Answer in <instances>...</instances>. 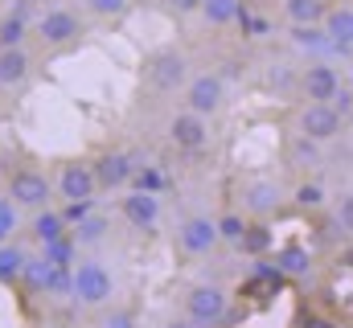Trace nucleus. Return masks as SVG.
<instances>
[{"instance_id": "f257e3e1", "label": "nucleus", "mask_w": 353, "mask_h": 328, "mask_svg": "<svg viewBox=\"0 0 353 328\" xmlns=\"http://www.w3.org/2000/svg\"><path fill=\"white\" fill-rule=\"evenodd\" d=\"M144 82H148L152 90H161V94L185 90V82H189V58H185L181 50H157V54H148V62H144Z\"/></svg>"}, {"instance_id": "f03ea898", "label": "nucleus", "mask_w": 353, "mask_h": 328, "mask_svg": "<svg viewBox=\"0 0 353 328\" xmlns=\"http://www.w3.org/2000/svg\"><path fill=\"white\" fill-rule=\"evenodd\" d=\"M185 312L197 328H218L230 312V296L214 283H197L189 296H185Z\"/></svg>"}, {"instance_id": "7ed1b4c3", "label": "nucleus", "mask_w": 353, "mask_h": 328, "mask_svg": "<svg viewBox=\"0 0 353 328\" xmlns=\"http://www.w3.org/2000/svg\"><path fill=\"white\" fill-rule=\"evenodd\" d=\"M70 296L79 304H87V308L107 304L111 300V275H107V267H99V263H74V271H70Z\"/></svg>"}, {"instance_id": "20e7f679", "label": "nucleus", "mask_w": 353, "mask_h": 328, "mask_svg": "<svg viewBox=\"0 0 353 328\" xmlns=\"http://www.w3.org/2000/svg\"><path fill=\"white\" fill-rule=\"evenodd\" d=\"M83 33H87V29H83L79 12H70V8H46V12L37 17V37H41V45H50V50L74 45Z\"/></svg>"}, {"instance_id": "39448f33", "label": "nucleus", "mask_w": 353, "mask_h": 328, "mask_svg": "<svg viewBox=\"0 0 353 328\" xmlns=\"http://www.w3.org/2000/svg\"><path fill=\"white\" fill-rule=\"evenodd\" d=\"M50 193H54V185H50L41 172H33V168H17V172L8 176V197H12L21 209H46V205H50Z\"/></svg>"}, {"instance_id": "423d86ee", "label": "nucleus", "mask_w": 353, "mask_h": 328, "mask_svg": "<svg viewBox=\"0 0 353 328\" xmlns=\"http://www.w3.org/2000/svg\"><path fill=\"white\" fill-rule=\"evenodd\" d=\"M222 99H226V86H222V74H193L185 82V107L197 111V115H214L222 111Z\"/></svg>"}, {"instance_id": "0eeeda50", "label": "nucleus", "mask_w": 353, "mask_h": 328, "mask_svg": "<svg viewBox=\"0 0 353 328\" xmlns=\"http://www.w3.org/2000/svg\"><path fill=\"white\" fill-rule=\"evenodd\" d=\"M341 115H337V107L333 103H304V111H300V136H308V140H316V144H325V140H333L337 132H341Z\"/></svg>"}, {"instance_id": "6e6552de", "label": "nucleus", "mask_w": 353, "mask_h": 328, "mask_svg": "<svg viewBox=\"0 0 353 328\" xmlns=\"http://www.w3.org/2000/svg\"><path fill=\"white\" fill-rule=\"evenodd\" d=\"M94 189H99L94 164H83V161L62 164V172H58V193H62L66 201H94Z\"/></svg>"}, {"instance_id": "1a4fd4ad", "label": "nucleus", "mask_w": 353, "mask_h": 328, "mask_svg": "<svg viewBox=\"0 0 353 328\" xmlns=\"http://www.w3.org/2000/svg\"><path fill=\"white\" fill-rule=\"evenodd\" d=\"M169 140H173L176 148H185V152H197L205 140H210V123H205V115H197V111H176L173 119H169Z\"/></svg>"}, {"instance_id": "9d476101", "label": "nucleus", "mask_w": 353, "mask_h": 328, "mask_svg": "<svg viewBox=\"0 0 353 328\" xmlns=\"http://www.w3.org/2000/svg\"><path fill=\"white\" fill-rule=\"evenodd\" d=\"M337 86H341V79H337V70L329 62H308L300 70V90H304L308 103H333Z\"/></svg>"}, {"instance_id": "9b49d317", "label": "nucleus", "mask_w": 353, "mask_h": 328, "mask_svg": "<svg viewBox=\"0 0 353 328\" xmlns=\"http://www.w3.org/2000/svg\"><path fill=\"white\" fill-rule=\"evenodd\" d=\"M288 37H292V45H296L300 54H308V58H316V62H325V58H337V54H341V45L325 33V25H292V29H288Z\"/></svg>"}, {"instance_id": "f8f14e48", "label": "nucleus", "mask_w": 353, "mask_h": 328, "mask_svg": "<svg viewBox=\"0 0 353 328\" xmlns=\"http://www.w3.org/2000/svg\"><path fill=\"white\" fill-rule=\"evenodd\" d=\"M94 176H99V189H123L136 176V164L128 152H103L94 161Z\"/></svg>"}, {"instance_id": "ddd939ff", "label": "nucleus", "mask_w": 353, "mask_h": 328, "mask_svg": "<svg viewBox=\"0 0 353 328\" xmlns=\"http://www.w3.org/2000/svg\"><path fill=\"white\" fill-rule=\"evenodd\" d=\"M123 218H128L136 230H152L157 218H161V197H157V193H144V189L128 193V197H123Z\"/></svg>"}, {"instance_id": "4468645a", "label": "nucleus", "mask_w": 353, "mask_h": 328, "mask_svg": "<svg viewBox=\"0 0 353 328\" xmlns=\"http://www.w3.org/2000/svg\"><path fill=\"white\" fill-rule=\"evenodd\" d=\"M176 238H181V246H185L189 254H210V250L218 246V222H210V218H189V222L176 230Z\"/></svg>"}, {"instance_id": "2eb2a0df", "label": "nucleus", "mask_w": 353, "mask_h": 328, "mask_svg": "<svg viewBox=\"0 0 353 328\" xmlns=\"http://www.w3.org/2000/svg\"><path fill=\"white\" fill-rule=\"evenodd\" d=\"M279 201H283V193H279V185H275V181H255V185H247V189H243V205H247V214H255V218L275 214V209H279Z\"/></svg>"}, {"instance_id": "dca6fc26", "label": "nucleus", "mask_w": 353, "mask_h": 328, "mask_svg": "<svg viewBox=\"0 0 353 328\" xmlns=\"http://www.w3.org/2000/svg\"><path fill=\"white\" fill-rule=\"evenodd\" d=\"M29 54H25V45H4L0 50V86H21V82L29 79Z\"/></svg>"}, {"instance_id": "f3484780", "label": "nucleus", "mask_w": 353, "mask_h": 328, "mask_svg": "<svg viewBox=\"0 0 353 328\" xmlns=\"http://www.w3.org/2000/svg\"><path fill=\"white\" fill-rule=\"evenodd\" d=\"M321 25H325V33H329V37L341 45V54H350V50H353V8H350V4H337V8H329Z\"/></svg>"}, {"instance_id": "a211bd4d", "label": "nucleus", "mask_w": 353, "mask_h": 328, "mask_svg": "<svg viewBox=\"0 0 353 328\" xmlns=\"http://www.w3.org/2000/svg\"><path fill=\"white\" fill-rule=\"evenodd\" d=\"M197 12L205 17V25L226 29V25H234V21L243 17V0H201V8H197Z\"/></svg>"}, {"instance_id": "6ab92c4d", "label": "nucleus", "mask_w": 353, "mask_h": 328, "mask_svg": "<svg viewBox=\"0 0 353 328\" xmlns=\"http://www.w3.org/2000/svg\"><path fill=\"white\" fill-rule=\"evenodd\" d=\"M283 12H288L292 25H321L329 4L325 0H283Z\"/></svg>"}, {"instance_id": "aec40b11", "label": "nucleus", "mask_w": 353, "mask_h": 328, "mask_svg": "<svg viewBox=\"0 0 353 328\" xmlns=\"http://www.w3.org/2000/svg\"><path fill=\"white\" fill-rule=\"evenodd\" d=\"M33 238L41 246L66 238V218H62V214H50V209H37V218H33Z\"/></svg>"}, {"instance_id": "412c9836", "label": "nucleus", "mask_w": 353, "mask_h": 328, "mask_svg": "<svg viewBox=\"0 0 353 328\" xmlns=\"http://www.w3.org/2000/svg\"><path fill=\"white\" fill-rule=\"evenodd\" d=\"M275 267H279L283 275H308L312 258H308V250H304V246H283V250L275 254Z\"/></svg>"}, {"instance_id": "4be33fe9", "label": "nucleus", "mask_w": 353, "mask_h": 328, "mask_svg": "<svg viewBox=\"0 0 353 328\" xmlns=\"http://www.w3.org/2000/svg\"><path fill=\"white\" fill-rule=\"evenodd\" d=\"M288 164H296V168H312V164H321V148H316V140L296 136V140L288 144Z\"/></svg>"}, {"instance_id": "5701e85b", "label": "nucleus", "mask_w": 353, "mask_h": 328, "mask_svg": "<svg viewBox=\"0 0 353 328\" xmlns=\"http://www.w3.org/2000/svg\"><path fill=\"white\" fill-rule=\"evenodd\" d=\"M25 250H17V246L0 243V283H17L21 279V271H25Z\"/></svg>"}, {"instance_id": "b1692460", "label": "nucleus", "mask_w": 353, "mask_h": 328, "mask_svg": "<svg viewBox=\"0 0 353 328\" xmlns=\"http://www.w3.org/2000/svg\"><path fill=\"white\" fill-rule=\"evenodd\" d=\"M50 271H54V263H50V258H25V271H21V279H25V287H29V291H46V283H50Z\"/></svg>"}, {"instance_id": "393cba45", "label": "nucleus", "mask_w": 353, "mask_h": 328, "mask_svg": "<svg viewBox=\"0 0 353 328\" xmlns=\"http://www.w3.org/2000/svg\"><path fill=\"white\" fill-rule=\"evenodd\" d=\"M25 17H17V12H8V17H0V50L4 45H21L25 41Z\"/></svg>"}, {"instance_id": "a878e982", "label": "nucleus", "mask_w": 353, "mask_h": 328, "mask_svg": "<svg viewBox=\"0 0 353 328\" xmlns=\"http://www.w3.org/2000/svg\"><path fill=\"white\" fill-rule=\"evenodd\" d=\"M103 234H107V218H83L79 222V230H74V243L79 246H90V243H103Z\"/></svg>"}, {"instance_id": "bb28decb", "label": "nucleus", "mask_w": 353, "mask_h": 328, "mask_svg": "<svg viewBox=\"0 0 353 328\" xmlns=\"http://www.w3.org/2000/svg\"><path fill=\"white\" fill-rule=\"evenodd\" d=\"M74 234H66V238H58V243L46 246V258L54 263V267H74Z\"/></svg>"}, {"instance_id": "cd10ccee", "label": "nucleus", "mask_w": 353, "mask_h": 328, "mask_svg": "<svg viewBox=\"0 0 353 328\" xmlns=\"http://www.w3.org/2000/svg\"><path fill=\"white\" fill-rule=\"evenodd\" d=\"M292 197H296V205H300V209H321V205H325V189H321V185H312V181L296 185V193H292Z\"/></svg>"}, {"instance_id": "c85d7f7f", "label": "nucleus", "mask_w": 353, "mask_h": 328, "mask_svg": "<svg viewBox=\"0 0 353 328\" xmlns=\"http://www.w3.org/2000/svg\"><path fill=\"white\" fill-rule=\"evenodd\" d=\"M87 8L94 17H103V21H115V17H123L132 8V0H87Z\"/></svg>"}, {"instance_id": "c756f323", "label": "nucleus", "mask_w": 353, "mask_h": 328, "mask_svg": "<svg viewBox=\"0 0 353 328\" xmlns=\"http://www.w3.org/2000/svg\"><path fill=\"white\" fill-rule=\"evenodd\" d=\"M243 234H247V222H243L239 214L218 218V238H226V243H243Z\"/></svg>"}, {"instance_id": "7c9ffc66", "label": "nucleus", "mask_w": 353, "mask_h": 328, "mask_svg": "<svg viewBox=\"0 0 353 328\" xmlns=\"http://www.w3.org/2000/svg\"><path fill=\"white\" fill-rule=\"evenodd\" d=\"M243 250L247 254H263L267 246H271V234H267V226H247V234H243Z\"/></svg>"}, {"instance_id": "2f4dec72", "label": "nucleus", "mask_w": 353, "mask_h": 328, "mask_svg": "<svg viewBox=\"0 0 353 328\" xmlns=\"http://www.w3.org/2000/svg\"><path fill=\"white\" fill-rule=\"evenodd\" d=\"M267 79H271V86H275V90H292V86H300V74H296L288 62H275Z\"/></svg>"}, {"instance_id": "473e14b6", "label": "nucleus", "mask_w": 353, "mask_h": 328, "mask_svg": "<svg viewBox=\"0 0 353 328\" xmlns=\"http://www.w3.org/2000/svg\"><path fill=\"white\" fill-rule=\"evenodd\" d=\"M17 209H21V205H17L12 197H0V243L8 238V230H17Z\"/></svg>"}, {"instance_id": "72a5a7b5", "label": "nucleus", "mask_w": 353, "mask_h": 328, "mask_svg": "<svg viewBox=\"0 0 353 328\" xmlns=\"http://www.w3.org/2000/svg\"><path fill=\"white\" fill-rule=\"evenodd\" d=\"M90 201H66V209H62V218H66V226H79L83 218H90Z\"/></svg>"}, {"instance_id": "f704fd0d", "label": "nucleus", "mask_w": 353, "mask_h": 328, "mask_svg": "<svg viewBox=\"0 0 353 328\" xmlns=\"http://www.w3.org/2000/svg\"><path fill=\"white\" fill-rule=\"evenodd\" d=\"M333 214H337V226H341L345 234H353V193H345V197L337 201V209H333Z\"/></svg>"}, {"instance_id": "c9c22d12", "label": "nucleus", "mask_w": 353, "mask_h": 328, "mask_svg": "<svg viewBox=\"0 0 353 328\" xmlns=\"http://www.w3.org/2000/svg\"><path fill=\"white\" fill-rule=\"evenodd\" d=\"M132 181H136V189H144V193H157V189H161V172H152V168H144V172L136 168Z\"/></svg>"}, {"instance_id": "e433bc0d", "label": "nucleus", "mask_w": 353, "mask_h": 328, "mask_svg": "<svg viewBox=\"0 0 353 328\" xmlns=\"http://www.w3.org/2000/svg\"><path fill=\"white\" fill-rule=\"evenodd\" d=\"M333 107H337V115H341V119H350V111H353V90L337 86V94H333Z\"/></svg>"}, {"instance_id": "4c0bfd02", "label": "nucleus", "mask_w": 353, "mask_h": 328, "mask_svg": "<svg viewBox=\"0 0 353 328\" xmlns=\"http://www.w3.org/2000/svg\"><path fill=\"white\" fill-rule=\"evenodd\" d=\"M99 328H136V320H132V312H111L99 320Z\"/></svg>"}, {"instance_id": "58836bf2", "label": "nucleus", "mask_w": 353, "mask_h": 328, "mask_svg": "<svg viewBox=\"0 0 353 328\" xmlns=\"http://www.w3.org/2000/svg\"><path fill=\"white\" fill-rule=\"evenodd\" d=\"M169 8H173L176 17H185V12H197V8H201V0H169Z\"/></svg>"}, {"instance_id": "ea45409f", "label": "nucleus", "mask_w": 353, "mask_h": 328, "mask_svg": "<svg viewBox=\"0 0 353 328\" xmlns=\"http://www.w3.org/2000/svg\"><path fill=\"white\" fill-rule=\"evenodd\" d=\"M304 328H333V320H325V316H308Z\"/></svg>"}, {"instance_id": "a19ab883", "label": "nucleus", "mask_w": 353, "mask_h": 328, "mask_svg": "<svg viewBox=\"0 0 353 328\" xmlns=\"http://www.w3.org/2000/svg\"><path fill=\"white\" fill-rule=\"evenodd\" d=\"M165 328H197L193 320H173V325H165Z\"/></svg>"}, {"instance_id": "79ce46f5", "label": "nucleus", "mask_w": 353, "mask_h": 328, "mask_svg": "<svg viewBox=\"0 0 353 328\" xmlns=\"http://www.w3.org/2000/svg\"><path fill=\"white\" fill-rule=\"evenodd\" d=\"M33 4H46V0H33Z\"/></svg>"}, {"instance_id": "37998d69", "label": "nucleus", "mask_w": 353, "mask_h": 328, "mask_svg": "<svg viewBox=\"0 0 353 328\" xmlns=\"http://www.w3.org/2000/svg\"><path fill=\"white\" fill-rule=\"evenodd\" d=\"M350 123H353V111H350Z\"/></svg>"}, {"instance_id": "c03bdc74", "label": "nucleus", "mask_w": 353, "mask_h": 328, "mask_svg": "<svg viewBox=\"0 0 353 328\" xmlns=\"http://www.w3.org/2000/svg\"><path fill=\"white\" fill-rule=\"evenodd\" d=\"M0 4H4V0H0Z\"/></svg>"}]
</instances>
